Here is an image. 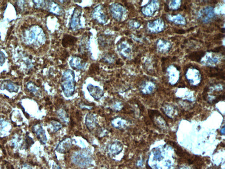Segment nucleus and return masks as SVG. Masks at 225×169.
Instances as JSON below:
<instances>
[{
    "label": "nucleus",
    "instance_id": "nucleus-9",
    "mask_svg": "<svg viewBox=\"0 0 225 169\" xmlns=\"http://www.w3.org/2000/svg\"><path fill=\"white\" fill-rule=\"evenodd\" d=\"M85 124L88 129L91 132H94V130L96 128H97L98 131L100 127L97 128L98 124L97 123V119L95 116L91 113H88L86 116Z\"/></svg>",
    "mask_w": 225,
    "mask_h": 169
},
{
    "label": "nucleus",
    "instance_id": "nucleus-21",
    "mask_svg": "<svg viewBox=\"0 0 225 169\" xmlns=\"http://www.w3.org/2000/svg\"><path fill=\"white\" fill-rule=\"evenodd\" d=\"M58 115L64 122H68L69 117L67 113L63 109L59 110L58 111Z\"/></svg>",
    "mask_w": 225,
    "mask_h": 169
},
{
    "label": "nucleus",
    "instance_id": "nucleus-10",
    "mask_svg": "<svg viewBox=\"0 0 225 169\" xmlns=\"http://www.w3.org/2000/svg\"><path fill=\"white\" fill-rule=\"evenodd\" d=\"M33 132L37 135V138L43 145H45L47 141L46 132L41 125L39 124H36L32 127Z\"/></svg>",
    "mask_w": 225,
    "mask_h": 169
},
{
    "label": "nucleus",
    "instance_id": "nucleus-23",
    "mask_svg": "<svg viewBox=\"0 0 225 169\" xmlns=\"http://www.w3.org/2000/svg\"><path fill=\"white\" fill-rule=\"evenodd\" d=\"M51 124L53 125V131L55 132H56L58 130L62 128V124L57 121L54 120V121H52Z\"/></svg>",
    "mask_w": 225,
    "mask_h": 169
},
{
    "label": "nucleus",
    "instance_id": "nucleus-28",
    "mask_svg": "<svg viewBox=\"0 0 225 169\" xmlns=\"http://www.w3.org/2000/svg\"><path fill=\"white\" fill-rule=\"evenodd\" d=\"M221 132L222 134H224V129H222V130L221 131Z\"/></svg>",
    "mask_w": 225,
    "mask_h": 169
},
{
    "label": "nucleus",
    "instance_id": "nucleus-14",
    "mask_svg": "<svg viewBox=\"0 0 225 169\" xmlns=\"http://www.w3.org/2000/svg\"><path fill=\"white\" fill-rule=\"evenodd\" d=\"M117 50L120 54L125 57H128L131 53V49L129 46L123 41L117 44Z\"/></svg>",
    "mask_w": 225,
    "mask_h": 169
},
{
    "label": "nucleus",
    "instance_id": "nucleus-13",
    "mask_svg": "<svg viewBox=\"0 0 225 169\" xmlns=\"http://www.w3.org/2000/svg\"><path fill=\"white\" fill-rule=\"evenodd\" d=\"M48 9L50 12L56 16H62L64 13V10L62 7L53 1L49 2Z\"/></svg>",
    "mask_w": 225,
    "mask_h": 169
},
{
    "label": "nucleus",
    "instance_id": "nucleus-18",
    "mask_svg": "<svg viewBox=\"0 0 225 169\" xmlns=\"http://www.w3.org/2000/svg\"><path fill=\"white\" fill-rule=\"evenodd\" d=\"M202 16H203V20L204 22H208L211 18L214 17V12L213 9L211 8H207L204 9L203 11Z\"/></svg>",
    "mask_w": 225,
    "mask_h": 169
},
{
    "label": "nucleus",
    "instance_id": "nucleus-26",
    "mask_svg": "<svg viewBox=\"0 0 225 169\" xmlns=\"http://www.w3.org/2000/svg\"><path fill=\"white\" fill-rule=\"evenodd\" d=\"M21 169H32V168L30 166H29V165H26H26H23V166L21 167Z\"/></svg>",
    "mask_w": 225,
    "mask_h": 169
},
{
    "label": "nucleus",
    "instance_id": "nucleus-3",
    "mask_svg": "<svg viewBox=\"0 0 225 169\" xmlns=\"http://www.w3.org/2000/svg\"><path fill=\"white\" fill-rule=\"evenodd\" d=\"M91 15L93 19L101 25L105 24L108 20V15L101 4H99L94 8Z\"/></svg>",
    "mask_w": 225,
    "mask_h": 169
},
{
    "label": "nucleus",
    "instance_id": "nucleus-6",
    "mask_svg": "<svg viewBox=\"0 0 225 169\" xmlns=\"http://www.w3.org/2000/svg\"><path fill=\"white\" fill-rule=\"evenodd\" d=\"M110 14L113 18L117 21H120L123 16L124 8L121 4L113 3L109 6Z\"/></svg>",
    "mask_w": 225,
    "mask_h": 169
},
{
    "label": "nucleus",
    "instance_id": "nucleus-1",
    "mask_svg": "<svg viewBox=\"0 0 225 169\" xmlns=\"http://www.w3.org/2000/svg\"><path fill=\"white\" fill-rule=\"evenodd\" d=\"M75 73L70 69L64 71L61 79V87L66 97H70L74 94L76 87Z\"/></svg>",
    "mask_w": 225,
    "mask_h": 169
},
{
    "label": "nucleus",
    "instance_id": "nucleus-25",
    "mask_svg": "<svg viewBox=\"0 0 225 169\" xmlns=\"http://www.w3.org/2000/svg\"><path fill=\"white\" fill-rule=\"evenodd\" d=\"M25 142L26 146V147H27V148L34 143V141H33V139L31 138V137H29L28 135L26 136Z\"/></svg>",
    "mask_w": 225,
    "mask_h": 169
},
{
    "label": "nucleus",
    "instance_id": "nucleus-24",
    "mask_svg": "<svg viewBox=\"0 0 225 169\" xmlns=\"http://www.w3.org/2000/svg\"><path fill=\"white\" fill-rule=\"evenodd\" d=\"M153 152L155 156V159L158 161H160L162 159V155L160 150L158 148H155L153 149Z\"/></svg>",
    "mask_w": 225,
    "mask_h": 169
},
{
    "label": "nucleus",
    "instance_id": "nucleus-22",
    "mask_svg": "<svg viewBox=\"0 0 225 169\" xmlns=\"http://www.w3.org/2000/svg\"><path fill=\"white\" fill-rule=\"evenodd\" d=\"M115 56L110 54L105 55L102 59L105 62L108 64H112L114 62L115 60Z\"/></svg>",
    "mask_w": 225,
    "mask_h": 169
},
{
    "label": "nucleus",
    "instance_id": "nucleus-12",
    "mask_svg": "<svg viewBox=\"0 0 225 169\" xmlns=\"http://www.w3.org/2000/svg\"><path fill=\"white\" fill-rule=\"evenodd\" d=\"M123 146L119 141L112 143L108 147V153L112 156H115L120 153L123 149Z\"/></svg>",
    "mask_w": 225,
    "mask_h": 169
},
{
    "label": "nucleus",
    "instance_id": "nucleus-5",
    "mask_svg": "<svg viewBox=\"0 0 225 169\" xmlns=\"http://www.w3.org/2000/svg\"><path fill=\"white\" fill-rule=\"evenodd\" d=\"M148 114L151 120L158 128L163 129L164 127H165L168 125L165 120L159 111L150 110H149Z\"/></svg>",
    "mask_w": 225,
    "mask_h": 169
},
{
    "label": "nucleus",
    "instance_id": "nucleus-16",
    "mask_svg": "<svg viewBox=\"0 0 225 169\" xmlns=\"http://www.w3.org/2000/svg\"><path fill=\"white\" fill-rule=\"evenodd\" d=\"M77 39L73 36L70 35H65L62 41V44L65 47H67L69 46H72L75 44L77 41Z\"/></svg>",
    "mask_w": 225,
    "mask_h": 169
},
{
    "label": "nucleus",
    "instance_id": "nucleus-2",
    "mask_svg": "<svg viewBox=\"0 0 225 169\" xmlns=\"http://www.w3.org/2000/svg\"><path fill=\"white\" fill-rule=\"evenodd\" d=\"M71 160L75 165L82 168L88 167L93 161L91 152L86 149L75 152L72 156Z\"/></svg>",
    "mask_w": 225,
    "mask_h": 169
},
{
    "label": "nucleus",
    "instance_id": "nucleus-15",
    "mask_svg": "<svg viewBox=\"0 0 225 169\" xmlns=\"http://www.w3.org/2000/svg\"><path fill=\"white\" fill-rule=\"evenodd\" d=\"M112 37L109 35H103L99 37V42L101 46L103 47H108L113 42Z\"/></svg>",
    "mask_w": 225,
    "mask_h": 169
},
{
    "label": "nucleus",
    "instance_id": "nucleus-8",
    "mask_svg": "<svg viewBox=\"0 0 225 169\" xmlns=\"http://www.w3.org/2000/svg\"><path fill=\"white\" fill-rule=\"evenodd\" d=\"M87 89L90 95L96 100H99L104 95V91L98 86L88 84Z\"/></svg>",
    "mask_w": 225,
    "mask_h": 169
},
{
    "label": "nucleus",
    "instance_id": "nucleus-4",
    "mask_svg": "<svg viewBox=\"0 0 225 169\" xmlns=\"http://www.w3.org/2000/svg\"><path fill=\"white\" fill-rule=\"evenodd\" d=\"M82 14V9L80 6L74 8L70 23V29L75 31L82 28L80 18Z\"/></svg>",
    "mask_w": 225,
    "mask_h": 169
},
{
    "label": "nucleus",
    "instance_id": "nucleus-20",
    "mask_svg": "<svg viewBox=\"0 0 225 169\" xmlns=\"http://www.w3.org/2000/svg\"><path fill=\"white\" fill-rule=\"evenodd\" d=\"M204 51H198L189 54V58L193 61L196 62H199L201 60L202 57L204 56Z\"/></svg>",
    "mask_w": 225,
    "mask_h": 169
},
{
    "label": "nucleus",
    "instance_id": "nucleus-17",
    "mask_svg": "<svg viewBox=\"0 0 225 169\" xmlns=\"http://www.w3.org/2000/svg\"><path fill=\"white\" fill-rule=\"evenodd\" d=\"M89 38L86 36L82 37L81 42L80 45V49L82 52H87L89 51Z\"/></svg>",
    "mask_w": 225,
    "mask_h": 169
},
{
    "label": "nucleus",
    "instance_id": "nucleus-11",
    "mask_svg": "<svg viewBox=\"0 0 225 169\" xmlns=\"http://www.w3.org/2000/svg\"><path fill=\"white\" fill-rule=\"evenodd\" d=\"M70 67L73 69L83 70L85 68L86 63L81 57L78 56H73L70 61Z\"/></svg>",
    "mask_w": 225,
    "mask_h": 169
},
{
    "label": "nucleus",
    "instance_id": "nucleus-7",
    "mask_svg": "<svg viewBox=\"0 0 225 169\" xmlns=\"http://www.w3.org/2000/svg\"><path fill=\"white\" fill-rule=\"evenodd\" d=\"M72 146V139L70 138L62 140L57 146L56 150L60 153L64 154L70 150Z\"/></svg>",
    "mask_w": 225,
    "mask_h": 169
},
{
    "label": "nucleus",
    "instance_id": "nucleus-19",
    "mask_svg": "<svg viewBox=\"0 0 225 169\" xmlns=\"http://www.w3.org/2000/svg\"><path fill=\"white\" fill-rule=\"evenodd\" d=\"M125 121L120 117L115 118L111 122L112 126L117 129H121L125 127Z\"/></svg>",
    "mask_w": 225,
    "mask_h": 169
},
{
    "label": "nucleus",
    "instance_id": "nucleus-27",
    "mask_svg": "<svg viewBox=\"0 0 225 169\" xmlns=\"http://www.w3.org/2000/svg\"><path fill=\"white\" fill-rule=\"evenodd\" d=\"M53 169H61V168L59 166H58V165H54L53 167Z\"/></svg>",
    "mask_w": 225,
    "mask_h": 169
}]
</instances>
